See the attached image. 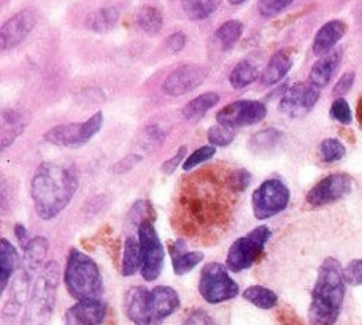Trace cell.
Returning a JSON list of instances; mask_svg holds the SVG:
<instances>
[{"mask_svg":"<svg viewBox=\"0 0 362 325\" xmlns=\"http://www.w3.org/2000/svg\"><path fill=\"white\" fill-rule=\"evenodd\" d=\"M180 305L178 292L169 285H158L154 289L137 285L124 298L126 316L135 325H160L177 313Z\"/></svg>","mask_w":362,"mask_h":325,"instance_id":"4","label":"cell"},{"mask_svg":"<svg viewBox=\"0 0 362 325\" xmlns=\"http://www.w3.org/2000/svg\"><path fill=\"white\" fill-rule=\"evenodd\" d=\"M331 118L335 119L340 124L348 126L353 119L351 116V110L350 105H348V102L345 99H337L334 100L332 107H331Z\"/></svg>","mask_w":362,"mask_h":325,"instance_id":"42","label":"cell"},{"mask_svg":"<svg viewBox=\"0 0 362 325\" xmlns=\"http://www.w3.org/2000/svg\"><path fill=\"white\" fill-rule=\"evenodd\" d=\"M170 256L173 271L177 276H183L192 271L204 260V252L186 249L185 240H175V243L170 244Z\"/></svg>","mask_w":362,"mask_h":325,"instance_id":"23","label":"cell"},{"mask_svg":"<svg viewBox=\"0 0 362 325\" xmlns=\"http://www.w3.org/2000/svg\"><path fill=\"white\" fill-rule=\"evenodd\" d=\"M272 237V232L267 225H259L251 230L247 235L235 240L228 252L226 266L234 273H240L253 266L257 259L261 257L267 242Z\"/></svg>","mask_w":362,"mask_h":325,"instance_id":"7","label":"cell"},{"mask_svg":"<svg viewBox=\"0 0 362 325\" xmlns=\"http://www.w3.org/2000/svg\"><path fill=\"white\" fill-rule=\"evenodd\" d=\"M37 24V13L32 8L18 11L8 21L2 25L0 30V42H2V51H10L16 48L19 43L25 40Z\"/></svg>","mask_w":362,"mask_h":325,"instance_id":"16","label":"cell"},{"mask_svg":"<svg viewBox=\"0 0 362 325\" xmlns=\"http://www.w3.org/2000/svg\"><path fill=\"white\" fill-rule=\"evenodd\" d=\"M251 183V173L238 168V170L228 172V184L232 192H243Z\"/></svg>","mask_w":362,"mask_h":325,"instance_id":"41","label":"cell"},{"mask_svg":"<svg viewBox=\"0 0 362 325\" xmlns=\"http://www.w3.org/2000/svg\"><path fill=\"white\" fill-rule=\"evenodd\" d=\"M15 237L18 238V242H19V244L23 246V248L25 249V246L29 244V233H28V230H25V227L23 225V224H16L15 225Z\"/></svg>","mask_w":362,"mask_h":325,"instance_id":"49","label":"cell"},{"mask_svg":"<svg viewBox=\"0 0 362 325\" xmlns=\"http://www.w3.org/2000/svg\"><path fill=\"white\" fill-rule=\"evenodd\" d=\"M135 21H137L139 28L144 30L145 34L156 35L158 32L163 29L164 16L158 6L144 5L140 6L137 13H135Z\"/></svg>","mask_w":362,"mask_h":325,"instance_id":"28","label":"cell"},{"mask_svg":"<svg viewBox=\"0 0 362 325\" xmlns=\"http://www.w3.org/2000/svg\"><path fill=\"white\" fill-rule=\"evenodd\" d=\"M215 154H216V148L211 146V145L199 148V149H196V151H194V153L189 155V158H187V160L185 162L183 168H185L186 172H189V170H192L194 167H197V165H200V164H205V162L210 160Z\"/></svg>","mask_w":362,"mask_h":325,"instance_id":"39","label":"cell"},{"mask_svg":"<svg viewBox=\"0 0 362 325\" xmlns=\"http://www.w3.org/2000/svg\"><path fill=\"white\" fill-rule=\"evenodd\" d=\"M353 186L351 177L346 173H334L322 178L318 184H315L307 194V201L312 206H322L334 203L345 195L350 194Z\"/></svg>","mask_w":362,"mask_h":325,"instance_id":"14","label":"cell"},{"mask_svg":"<svg viewBox=\"0 0 362 325\" xmlns=\"http://www.w3.org/2000/svg\"><path fill=\"white\" fill-rule=\"evenodd\" d=\"M183 10L192 21H202L218 10L219 0H181Z\"/></svg>","mask_w":362,"mask_h":325,"instance_id":"33","label":"cell"},{"mask_svg":"<svg viewBox=\"0 0 362 325\" xmlns=\"http://www.w3.org/2000/svg\"><path fill=\"white\" fill-rule=\"evenodd\" d=\"M238 284L229 276L221 264L210 262L200 271L199 292L205 302L218 305L232 300L238 295Z\"/></svg>","mask_w":362,"mask_h":325,"instance_id":"8","label":"cell"},{"mask_svg":"<svg viewBox=\"0 0 362 325\" xmlns=\"http://www.w3.org/2000/svg\"><path fill=\"white\" fill-rule=\"evenodd\" d=\"M64 281L69 294L75 300H100L103 294V279L97 264L85 252L70 249Z\"/></svg>","mask_w":362,"mask_h":325,"instance_id":"6","label":"cell"},{"mask_svg":"<svg viewBox=\"0 0 362 325\" xmlns=\"http://www.w3.org/2000/svg\"><path fill=\"white\" fill-rule=\"evenodd\" d=\"M19 257L16 248L8 240H0V290L5 292L18 268Z\"/></svg>","mask_w":362,"mask_h":325,"instance_id":"25","label":"cell"},{"mask_svg":"<svg viewBox=\"0 0 362 325\" xmlns=\"http://www.w3.org/2000/svg\"><path fill=\"white\" fill-rule=\"evenodd\" d=\"M257 76H259V71H257L256 64L245 59L232 69L229 81L234 89H243L250 86V84H253L257 80Z\"/></svg>","mask_w":362,"mask_h":325,"instance_id":"31","label":"cell"},{"mask_svg":"<svg viewBox=\"0 0 362 325\" xmlns=\"http://www.w3.org/2000/svg\"><path fill=\"white\" fill-rule=\"evenodd\" d=\"M267 116V107L259 100H237L221 108L216 114L218 124L237 129L261 122Z\"/></svg>","mask_w":362,"mask_h":325,"instance_id":"12","label":"cell"},{"mask_svg":"<svg viewBox=\"0 0 362 325\" xmlns=\"http://www.w3.org/2000/svg\"><path fill=\"white\" fill-rule=\"evenodd\" d=\"M321 89L312 83H296L288 88L280 100V112L289 118H302L310 113L320 100Z\"/></svg>","mask_w":362,"mask_h":325,"instance_id":"13","label":"cell"},{"mask_svg":"<svg viewBox=\"0 0 362 325\" xmlns=\"http://www.w3.org/2000/svg\"><path fill=\"white\" fill-rule=\"evenodd\" d=\"M107 314V305L102 300H81L70 307L64 325H102Z\"/></svg>","mask_w":362,"mask_h":325,"instance_id":"17","label":"cell"},{"mask_svg":"<svg viewBox=\"0 0 362 325\" xmlns=\"http://www.w3.org/2000/svg\"><path fill=\"white\" fill-rule=\"evenodd\" d=\"M345 145L337 138H327L320 145V158L325 164H334L345 158Z\"/></svg>","mask_w":362,"mask_h":325,"instance_id":"35","label":"cell"},{"mask_svg":"<svg viewBox=\"0 0 362 325\" xmlns=\"http://www.w3.org/2000/svg\"><path fill=\"white\" fill-rule=\"evenodd\" d=\"M243 34V23L232 19V21L224 23L221 28L215 32V42L223 51H229L240 40Z\"/></svg>","mask_w":362,"mask_h":325,"instance_id":"30","label":"cell"},{"mask_svg":"<svg viewBox=\"0 0 362 325\" xmlns=\"http://www.w3.org/2000/svg\"><path fill=\"white\" fill-rule=\"evenodd\" d=\"M345 279L339 260L332 257L321 264L308 308L310 325H335L345 298Z\"/></svg>","mask_w":362,"mask_h":325,"instance_id":"3","label":"cell"},{"mask_svg":"<svg viewBox=\"0 0 362 325\" xmlns=\"http://www.w3.org/2000/svg\"><path fill=\"white\" fill-rule=\"evenodd\" d=\"M291 194L280 179H267L253 192V213L257 219H269L286 210Z\"/></svg>","mask_w":362,"mask_h":325,"instance_id":"11","label":"cell"},{"mask_svg":"<svg viewBox=\"0 0 362 325\" xmlns=\"http://www.w3.org/2000/svg\"><path fill=\"white\" fill-rule=\"evenodd\" d=\"M359 18H361V21H362V6H361V10H359Z\"/></svg>","mask_w":362,"mask_h":325,"instance_id":"52","label":"cell"},{"mask_svg":"<svg viewBox=\"0 0 362 325\" xmlns=\"http://www.w3.org/2000/svg\"><path fill=\"white\" fill-rule=\"evenodd\" d=\"M59 276V265L56 262L45 264L32 284L21 325H48L54 311Z\"/></svg>","mask_w":362,"mask_h":325,"instance_id":"5","label":"cell"},{"mask_svg":"<svg viewBox=\"0 0 362 325\" xmlns=\"http://www.w3.org/2000/svg\"><path fill=\"white\" fill-rule=\"evenodd\" d=\"M154 210L151 203L148 200H137L132 206V210L129 211V219L132 220V224L140 225L144 220H153L154 223Z\"/></svg>","mask_w":362,"mask_h":325,"instance_id":"37","label":"cell"},{"mask_svg":"<svg viewBox=\"0 0 362 325\" xmlns=\"http://www.w3.org/2000/svg\"><path fill=\"white\" fill-rule=\"evenodd\" d=\"M293 2L294 0H259V4H257V10H259L262 16L272 18V16L280 15V13L283 10H286Z\"/></svg>","mask_w":362,"mask_h":325,"instance_id":"40","label":"cell"},{"mask_svg":"<svg viewBox=\"0 0 362 325\" xmlns=\"http://www.w3.org/2000/svg\"><path fill=\"white\" fill-rule=\"evenodd\" d=\"M218 102L219 95L216 93H205L196 97V99H192L189 103H186L185 108L181 110V114H183V118L187 121L199 119L200 116H204L209 110L215 107Z\"/></svg>","mask_w":362,"mask_h":325,"instance_id":"29","label":"cell"},{"mask_svg":"<svg viewBox=\"0 0 362 325\" xmlns=\"http://www.w3.org/2000/svg\"><path fill=\"white\" fill-rule=\"evenodd\" d=\"M283 132L276 129H267L262 130V132L256 134L253 138L250 141V149L253 153H267L275 149L278 145H280L283 140Z\"/></svg>","mask_w":362,"mask_h":325,"instance_id":"34","label":"cell"},{"mask_svg":"<svg viewBox=\"0 0 362 325\" xmlns=\"http://www.w3.org/2000/svg\"><path fill=\"white\" fill-rule=\"evenodd\" d=\"M164 138H165L164 130L159 126L153 124V126H148L144 130V134H141V138H140V145L144 149H154L163 145Z\"/></svg>","mask_w":362,"mask_h":325,"instance_id":"38","label":"cell"},{"mask_svg":"<svg viewBox=\"0 0 362 325\" xmlns=\"http://www.w3.org/2000/svg\"><path fill=\"white\" fill-rule=\"evenodd\" d=\"M235 194L228 184V173L221 183L213 173H196L181 187L178 218L181 230L197 237H215L228 229L229 195Z\"/></svg>","mask_w":362,"mask_h":325,"instance_id":"1","label":"cell"},{"mask_svg":"<svg viewBox=\"0 0 362 325\" xmlns=\"http://www.w3.org/2000/svg\"><path fill=\"white\" fill-rule=\"evenodd\" d=\"M243 298L261 309H272L278 303L275 292L264 288V285H251V288L243 292Z\"/></svg>","mask_w":362,"mask_h":325,"instance_id":"32","label":"cell"},{"mask_svg":"<svg viewBox=\"0 0 362 325\" xmlns=\"http://www.w3.org/2000/svg\"><path fill=\"white\" fill-rule=\"evenodd\" d=\"M356 116H358L359 124L362 126V97H361L359 102H358V107H356Z\"/></svg>","mask_w":362,"mask_h":325,"instance_id":"50","label":"cell"},{"mask_svg":"<svg viewBox=\"0 0 362 325\" xmlns=\"http://www.w3.org/2000/svg\"><path fill=\"white\" fill-rule=\"evenodd\" d=\"M228 2L232 4V5H240L243 2H247V0H228Z\"/></svg>","mask_w":362,"mask_h":325,"instance_id":"51","label":"cell"},{"mask_svg":"<svg viewBox=\"0 0 362 325\" xmlns=\"http://www.w3.org/2000/svg\"><path fill=\"white\" fill-rule=\"evenodd\" d=\"M32 281V276L24 268H19L16 276L11 279L10 283V294L6 298V303L4 305V314L5 316H15L19 309H21L25 298H29V285Z\"/></svg>","mask_w":362,"mask_h":325,"instance_id":"20","label":"cell"},{"mask_svg":"<svg viewBox=\"0 0 362 325\" xmlns=\"http://www.w3.org/2000/svg\"><path fill=\"white\" fill-rule=\"evenodd\" d=\"M103 126V114L99 112L85 122H72V124H61L45 132L43 138L51 145L62 148H78L93 140V136L100 132Z\"/></svg>","mask_w":362,"mask_h":325,"instance_id":"9","label":"cell"},{"mask_svg":"<svg viewBox=\"0 0 362 325\" xmlns=\"http://www.w3.org/2000/svg\"><path fill=\"white\" fill-rule=\"evenodd\" d=\"M144 265V257H141L140 242L135 237H129L124 243V252H122V264H121V275L132 276L141 270Z\"/></svg>","mask_w":362,"mask_h":325,"instance_id":"27","label":"cell"},{"mask_svg":"<svg viewBox=\"0 0 362 325\" xmlns=\"http://www.w3.org/2000/svg\"><path fill=\"white\" fill-rule=\"evenodd\" d=\"M141 159H144V155L141 154H127L124 159L116 162V164L112 167V172L115 175H124L127 172H131L139 162H141Z\"/></svg>","mask_w":362,"mask_h":325,"instance_id":"44","label":"cell"},{"mask_svg":"<svg viewBox=\"0 0 362 325\" xmlns=\"http://www.w3.org/2000/svg\"><path fill=\"white\" fill-rule=\"evenodd\" d=\"M209 141L211 143V146H228L234 141L235 136V129L226 127L223 124H216L209 129Z\"/></svg>","mask_w":362,"mask_h":325,"instance_id":"36","label":"cell"},{"mask_svg":"<svg viewBox=\"0 0 362 325\" xmlns=\"http://www.w3.org/2000/svg\"><path fill=\"white\" fill-rule=\"evenodd\" d=\"M119 21V10L113 5L102 6V8L90 13L86 18V28L95 34H105L115 29Z\"/></svg>","mask_w":362,"mask_h":325,"instance_id":"26","label":"cell"},{"mask_svg":"<svg viewBox=\"0 0 362 325\" xmlns=\"http://www.w3.org/2000/svg\"><path fill=\"white\" fill-rule=\"evenodd\" d=\"M353 83H354V71H348V73L341 76L337 81V84H335L334 95H337L341 99V95H345L348 90L353 88Z\"/></svg>","mask_w":362,"mask_h":325,"instance_id":"48","label":"cell"},{"mask_svg":"<svg viewBox=\"0 0 362 325\" xmlns=\"http://www.w3.org/2000/svg\"><path fill=\"white\" fill-rule=\"evenodd\" d=\"M341 57H344V51L341 49H332L331 53L321 56V59L315 62L312 71H310V83L320 89L326 88L331 83L335 71L339 70Z\"/></svg>","mask_w":362,"mask_h":325,"instance_id":"21","label":"cell"},{"mask_svg":"<svg viewBox=\"0 0 362 325\" xmlns=\"http://www.w3.org/2000/svg\"><path fill=\"white\" fill-rule=\"evenodd\" d=\"M181 325H215V321L211 319V316L204 309H194L187 314L186 319Z\"/></svg>","mask_w":362,"mask_h":325,"instance_id":"45","label":"cell"},{"mask_svg":"<svg viewBox=\"0 0 362 325\" xmlns=\"http://www.w3.org/2000/svg\"><path fill=\"white\" fill-rule=\"evenodd\" d=\"M346 34V24L340 19L326 23L322 28L316 32L313 40V53L316 56H325L331 53L332 48L337 45L344 35Z\"/></svg>","mask_w":362,"mask_h":325,"instance_id":"19","label":"cell"},{"mask_svg":"<svg viewBox=\"0 0 362 325\" xmlns=\"http://www.w3.org/2000/svg\"><path fill=\"white\" fill-rule=\"evenodd\" d=\"M139 242L141 248V276L145 281H156L164 265V246L160 243L153 220H144L139 225Z\"/></svg>","mask_w":362,"mask_h":325,"instance_id":"10","label":"cell"},{"mask_svg":"<svg viewBox=\"0 0 362 325\" xmlns=\"http://www.w3.org/2000/svg\"><path fill=\"white\" fill-rule=\"evenodd\" d=\"M294 64V56L291 49H280L278 53L272 56L267 67L264 69L261 73V83L264 86H274V84L280 83L284 76L288 75Z\"/></svg>","mask_w":362,"mask_h":325,"instance_id":"22","label":"cell"},{"mask_svg":"<svg viewBox=\"0 0 362 325\" xmlns=\"http://www.w3.org/2000/svg\"><path fill=\"white\" fill-rule=\"evenodd\" d=\"M209 70L199 64H186L175 69L167 76L163 84V90L170 97L185 95L197 89L205 81Z\"/></svg>","mask_w":362,"mask_h":325,"instance_id":"15","label":"cell"},{"mask_svg":"<svg viewBox=\"0 0 362 325\" xmlns=\"http://www.w3.org/2000/svg\"><path fill=\"white\" fill-rule=\"evenodd\" d=\"M185 47H186V35L183 32H175V34H172L165 42V49L169 51L170 54L180 53Z\"/></svg>","mask_w":362,"mask_h":325,"instance_id":"46","label":"cell"},{"mask_svg":"<svg viewBox=\"0 0 362 325\" xmlns=\"http://www.w3.org/2000/svg\"><path fill=\"white\" fill-rule=\"evenodd\" d=\"M341 275H344L346 284L361 285L362 284V259L351 260V262L341 270Z\"/></svg>","mask_w":362,"mask_h":325,"instance_id":"43","label":"cell"},{"mask_svg":"<svg viewBox=\"0 0 362 325\" xmlns=\"http://www.w3.org/2000/svg\"><path fill=\"white\" fill-rule=\"evenodd\" d=\"M78 170L69 162H43L30 181V195L38 216L54 219L66 210L78 189Z\"/></svg>","mask_w":362,"mask_h":325,"instance_id":"2","label":"cell"},{"mask_svg":"<svg viewBox=\"0 0 362 325\" xmlns=\"http://www.w3.org/2000/svg\"><path fill=\"white\" fill-rule=\"evenodd\" d=\"M48 240L45 237H35L32 238L29 244L25 246L24 256H23V265L21 268L34 276L35 273H40L45 266V260H47L48 252Z\"/></svg>","mask_w":362,"mask_h":325,"instance_id":"24","label":"cell"},{"mask_svg":"<svg viewBox=\"0 0 362 325\" xmlns=\"http://www.w3.org/2000/svg\"><path fill=\"white\" fill-rule=\"evenodd\" d=\"M30 121L29 113L23 108H8L2 113V134H0V148L6 149L24 134Z\"/></svg>","mask_w":362,"mask_h":325,"instance_id":"18","label":"cell"},{"mask_svg":"<svg viewBox=\"0 0 362 325\" xmlns=\"http://www.w3.org/2000/svg\"><path fill=\"white\" fill-rule=\"evenodd\" d=\"M186 151H187V146H181L178 151L175 153V155H173V158H170L169 160H165L164 164H163V167H160V170H163V173H165V175L175 173L177 167L181 164V160L185 159Z\"/></svg>","mask_w":362,"mask_h":325,"instance_id":"47","label":"cell"}]
</instances>
